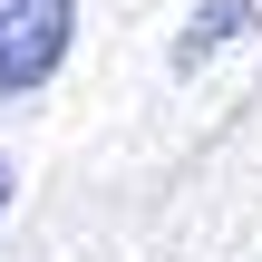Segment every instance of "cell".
<instances>
[{"instance_id":"obj_1","label":"cell","mask_w":262,"mask_h":262,"mask_svg":"<svg viewBox=\"0 0 262 262\" xmlns=\"http://www.w3.org/2000/svg\"><path fill=\"white\" fill-rule=\"evenodd\" d=\"M68 39H78V0H0V97L49 88Z\"/></svg>"},{"instance_id":"obj_2","label":"cell","mask_w":262,"mask_h":262,"mask_svg":"<svg viewBox=\"0 0 262 262\" xmlns=\"http://www.w3.org/2000/svg\"><path fill=\"white\" fill-rule=\"evenodd\" d=\"M253 29H262V0H204L194 29L175 39V68H204L214 49H233V39H253Z\"/></svg>"},{"instance_id":"obj_3","label":"cell","mask_w":262,"mask_h":262,"mask_svg":"<svg viewBox=\"0 0 262 262\" xmlns=\"http://www.w3.org/2000/svg\"><path fill=\"white\" fill-rule=\"evenodd\" d=\"M0 214H10V156H0Z\"/></svg>"}]
</instances>
